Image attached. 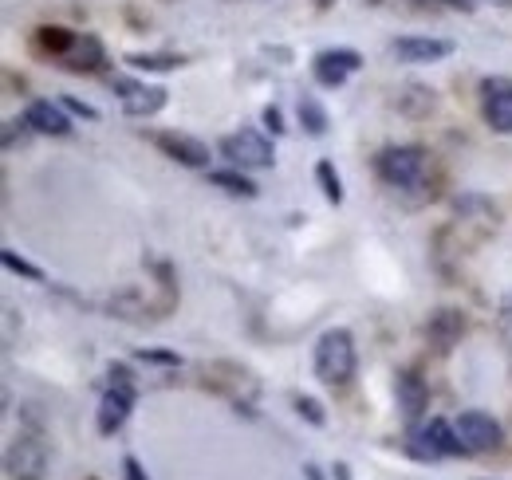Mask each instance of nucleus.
I'll return each instance as SVG.
<instances>
[{"label": "nucleus", "instance_id": "f257e3e1", "mask_svg": "<svg viewBox=\"0 0 512 480\" xmlns=\"http://www.w3.org/2000/svg\"><path fill=\"white\" fill-rule=\"evenodd\" d=\"M355 339L347 327H331L323 331L320 343H316V378L331 390H343L351 378H355Z\"/></svg>", "mask_w": 512, "mask_h": 480}, {"label": "nucleus", "instance_id": "f03ea898", "mask_svg": "<svg viewBox=\"0 0 512 480\" xmlns=\"http://www.w3.org/2000/svg\"><path fill=\"white\" fill-rule=\"evenodd\" d=\"M375 166H379V178L394 189H422L430 174V154L422 146H386Z\"/></svg>", "mask_w": 512, "mask_h": 480}, {"label": "nucleus", "instance_id": "7ed1b4c3", "mask_svg": "<svg viewBox=\"0 0 512 480\" xmlns=\"http://www.w3.org/2000/svg\"><path fill=\"white\" fill-rule=\"evenodd\" d=\"M406 449L418 461H442V457H465L469 453L461 433H457V425H449L446 418H430L426 425H414Z\"/></svg>", "mask_w": 512, "mask_h": 480}, {"label": "nucleus", "instance_id": "20e7f679", "mask_svg": "<svg viewBox=\"0 0 512 480\" xmlns=\"http://www.w3.org/2000/svg\"><path fill=\"white\" fill-rule=\"evenodd\" d=\"M130 410H134V378L123 362H111V390L103 394L99 402V414H95V425L103 437H115L123 425H127Z\"/></svg>", "mask_w": 512, "mask_h": 480}, {"label": "nucleus", "instance_id": "39448f33", "mask_svg": "<svg viewBox=\"0 0 512 480\" xmlns=\"http://www.w3.org/2000/svg\"><path fill=\"white\" fill-rule=\"evenodd\" d=\"M4 473H8V480H44V473H48V441H44V433H36V429L16 433V441L4 453Z\"/></svg>", "mask_w": 512, "mask_h": 480}, {"label": "nucleus", "instance_id": "423d86ee", "mask_svg": "<svg viewBox=\"0 0 512 480\" xmlns=\"http://www.w3.org/2000/svg\"><path fill=\"white\" fill-rule=\"evenodd\" d=\"M221 154L241 170H268L276 162V146L260 130H237V134L221 138Z\"/></svg>", "mask_w": 512, "mask_h": 480}, {"label": "nucleus", "instance_id": "0eeeda50", "mask_svg": "<svg viewBox=\"0 0 512 480\" xmlns=\"http://www.w3.org/2000/svg\"><path fill=\"white\" fill-rule=\"evenodd\" d=\"M453 425H457V433H461V441H465L469 453H493L505 441L501 421L493 418V414H485V410H465Z\"/></svg>", "mask_w": 512, "mask_h": 480}, {"label": "nucleus", "instance_id": "6e6552de", "mask_svg": "<svg viewBox=\"0 0 512 480\" xmlns=\"http://www.w3.org/2000/svg\"><path fill=\"white\" fill-rule=\"evenodd\" d=\"M359 67H363V56H359L355 48H327V52H320L316 63H312L320 87H343Z\"/></svg>", "mask_w": 512, "mask_h": 480}, {"label": "nucleus", "instance_id": "1a4fd4ad", "mask_svg": "<svg viewBox=\"0 0 512 480\" xmlns=\"http://www.w3.org/2000/svg\"><path fill=\"white\" fill-rule=\"evenodd\" d=\"M481 111L497 134H512V79H485L481 83Z\"/></svg>", "mask_w": 512, "mask_h": 480}, {"label": "nucleus", "instance_id": "9d476101", "mask_svg": "<svg viewBox=\"0 0 512 480\" xmlns=\"http://www.w3.org/2000/svg\"><path fill=\"white\" fill-rule=\"evenodd\" d=\"M111 87L123 95V111L130 119H150L166 107V91L162 87H146V83H134V79H111Z\"/></svg>", "mask_w": 512, "mask_h": 480}, {"label": "nucleus", "instance_id": "9b49d317", "mask_svg": "<svg viewBox=\"0 0 512 480\" xmlns=\"http://www.w3.org/2000/svg\"><path fill=\"white\" fill-rule=\"evenodd\" d=\"M154 146H158L166 158L182 162V166H193V170H205V166H209V146H205L201 138L178 134V130H162V134H154Z\"/></svg>", "mask_w": 512, "mask_h": 480}, {"label": "nucleus", "instance_id": "f8f14e48", "mask_svg": "<svg viewBox=\"0 0 512 480\" xmlns=\"http://www.w3.org/2000/svg\"><path fill=\"white\" fill-rule=\"evenodd\" d=\"M394 60L402 63H438L453 56V40H438V36H402L390 44Z\"/></svg>", "mask_w": 512, "mask_h": 480}, {"label": "nucleus", "instance_id": "ddd939ff", "mask_svg": "<svg viewBox=\"0 0 512 480\" xmlns=\"http://www.w3.org/2000/svg\"><path fill=\"white\" fill-rule=\"evenodd\" d=\"M394 394H398V410H402V418L414 421L426 414V406H430V390H426V382L418 378V374H410V370H402L398 378H394Z\"/></svg>", "mask_w": 512, "mask_h": 480}, {"label": "nucleus", "instance_id": "4468645a", "mask_svg": "<svg viewBox=\"0 0 512 480\" xmlns=\"http://www.w3.org/2000/svg\"><path fill=\"white\" fill-rule=\"evenodd\" d=\"M24 122H28V130H36V134H52V138L71 134V119H67L64 103H44V99H36V103H28Z\"/></svg>", "mask_w": 512, "mask_h": 480}, {"label": "nucleus", "instance_id": "2eb2a0df", "mask_svg": "<svg viewBox=\"0 0 512 480\" xmlns=\"http://www.w3.org/2000/svg\"><path fill=\"white\" fill-rule=\"evenodd\" d=\"M426 335H430V343H434L438 351H449V347L465 335V315H461V311H453V307L434 311V315H430V323H426Z\"/></svg>", "mask_w": 512, "mask_h": 480}, {"label": "nucleus", "instance_id": "dca6fc26", "mask_svg": "<svg viewBox=\"0 0 512 480\" xmlns=\"http://www.w3.org/2000/svg\"><path fill=\"white\" fill-rule=\"evenodd\" d=\"M60 63H64L67 71H99V67L107 63V56H103V44H99L95 36H79L75 48H71Z\"/></svg>", "mask_w": 512, "mask_h": 480}, {"label": "nucleus", "instance_id": "f3484780", "mask_svg": "<svg viewBox=\"0 0 512 480\" xmlns=\"http://www.w3.org/2000/svg\"><path fill=\"white\" fill-rule=\"evenodd\" d=\"M75 32H67L60 24H52V28H36V48L44 52V56H56V60H64L67 52L75 48Z\"/></svg>", "mask_w": 512, "mask_h": 480}, {"label": "nucleus", "instance_id": "a211bd4d", "mask_svg": "<svg viewBox=\"0 0 512 480\" xmlns=\"http://www.w3.org/2000/svg\"><path fill=\"white\" fill-rule=\"evenodd\" d=\"M296 111H300V122H304V130L312 134V138H320V134H327V111H323V103L316 99V95H300V103H296Z\"/></svg>", "mask_w": 512, "mask_h": 480}, {"label": "nucleus", "instance_id": "6ab92c4d", "mask_svg": "<svg viewBox=\"0 0 512 480\" xmlns=\"http://www.w3.org/2000/svg\"><path fill=\"white\" fill-rule=\"evenodd\" d=\"M213 185H221L225 193H237V197H256V185L245 174H237V170H213L209 174Z\"/></svg>", "mask_w": 512, "mask_h": 480}, {"label": "nucleus", "instance_id": "aec40b11", "mask_svg": "<svg viewBox=\"0 0 512 480\" xmlns=\"http://www.w3.org/2000/svg\"><path fill=\"white\" fill-rule=\"evenodd\" d=\"M0 260H4V268L8 272H16V276H24V280H32V284H44V272L36 268V264H28L16 248H0Z\"/></svg>", "mask_w": 512, "mask_h": 480}, {"label": "nucleus", "instance_id": "412c9836", "mask_svg": "<svg viewBox=\"0 0 512 480\" xmlns=\"http://www.w3.org/2000/svg\"><path fill=\"white\" fill-rule=\"evenodd\" d=\"M316 181H320L323 197H327L331 205H343V181H339L331 162H320V166H316Z\"/></svg>", "mask_w": 512, "mask_h": 480}, {"label": "nucleus", "instance_id": "4be33fe9", "mask_svg": "<svg viewBox=\"0 0 512 480\" xmlns=\"http://www.w3.org/2000/svg\"><path fill=\"white\" fill-rule=\"evenodd\" d=\"M127 63L134 67V71H174V67H182V60L178 56H127Z\"/></svg>", "mask_w": 512, "mask_h": 480}, {"label": "nucleus", "instance_id": "5701e85b", "mask_svg": "<svg viewBox=\"0 0 512 480\" xmlns=\"http://www.w3.org/2000/svg\"><path fill=\"white\" fill-rule=\"evenodd\" d=\"M292 406H296V414L304 421H312V425H327V414H323V406L316 398H308V394H296L292 398Z\"/></svg>", "mask_w": 512, "mask_h": 480}, {"label": "nucleus", "instance_id": "b1692460", "mask_svg": "<svg viewBox=\"0 0 512 480\" xmlns=\"http://www.w3.org/2000/svg\"><path fill=\"white\" fill-rule=\"evenodd\" d=\"M64 111H71V115H79V119H87V122L99 119V111H95V107H87V103H79V99H71V95L64 99Z\"/></svg>", "mask_w": 512, "mask_h": 480}, {"label": "nucleus", "instance_id": "393cba45", "mask_svg": "<svg viewBox=\"0 0 512 480\" xmlns=\"http://www.w3.org/2000/svg\"><path fill=\"white\" fill-rule=\"evenodd\" d=\"M138 359H142V362H162V366H182V359H178L174 351H138Z\"/></svg>", "mask_w": 512, "mask_h": 480}, {"label": "nucleus", "instance_id": "a878e982", "mask_svg": "<svg viewBox=\"0 0 512 480\" xmlns=\"http://www.w3.org/2000/svg\"><path fill=\"white\" fill-rule=\"evenodd\" d=\"M123 477H127V480H150L138 457H123Z\"/></svg>", "mask_w": 512, "mask_h": 480}, {"label": "nucleus", "instance_id": "bb28decb", "mask_svg": "<svg viewBox=\"0 0 512 480\" xmlns=\"http://www.w3.org/2000/svg\"><path fill=\"white\" fill-rule=\"evenodd\" d=\"M264 126H268L272 134H280V130H284V119H280V111H276V107H264Z\"/></svg>", "mask_w": 512, "mask_h": 480}, {"label": "nucleus", "instance_id": "cd10ccee", "mask_svg": "<svg viewBox=\"0 0 512 480\" xmlns=\"http://www.w3.org/2000/svg\"><path fill=\"white\" fill-rule=\"evenodd\" d=\"M304 480H323V473L316 465H304Z\"/></svg>", "mask_w": 512, "mask_h": 480}, {"label": "nucleus", "instance_id": "c85d7f7f", "mask_svg": "<svg viewBox=\"0 0 512 480\" xmlns=\"http://www.w3.org/2000/svg\"><path fill=\"white\" fill-rule=\"evenodd\" d=\"M446 4H453V8H473V0H446Z\"/></svg>", "mask_w": 512, "mask_h": 480}, {"label": "nucleus", "instance_id": "c756f323", "mask_svg": "<svg viewBox=\"0 0 512 480\" xmlns=\"http://www.w3.org/2000/svg\"><path fill=\"white\" fill-rule=\"evenodd\" d=\"M489 4H512V0H489Z\"/></svg>", "mask_w": 512, "mask_h": 480}, {"label": "nucleus", "instance_id": "7c9ffc66", "mask_svg": "<svg viewBox=\"0 0 512 480\" xmlns=\"http://www.w3.org/2000/svg\"><path fill=\"white\" fill-rule=\"evenodd\" d=\"M91 480H95V477H91Z\"/></svg>", "mask_w": 512, "mask_h": 480}]
</instances>
